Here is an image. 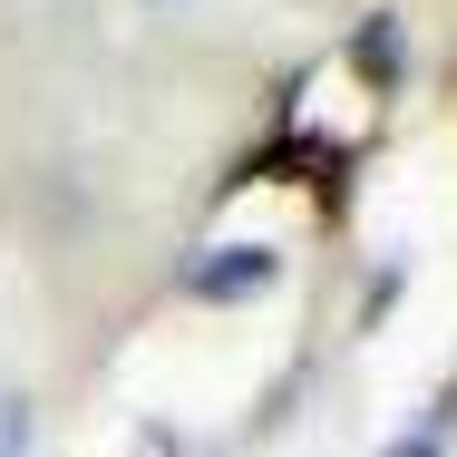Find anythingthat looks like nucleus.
<instances>
[{
    "instance_id": "f257e3e1",
    "label": "nucleus",
    "mask_w": 457,
    "mask_h": 457,
    "mask_svg": "<svg viewBox=\"0 0 457 457\" xmlns=\"http://www.w3.org/2000/svg\"><path fill=\"white\" fill-rule=\"evenodd\" d=\"M273 273H282V263L263 253V244H214V253H195V263H185V282H195L204 302H244V292H263Z\"/></svg>"
},
{
    "instance_id": "f03ea898",
    "label": "nucleus",
    "mask_w": 457,
    "mask_h": 457,
    "mask_svg": "<svg viewBox=\"0 0 457 457\" xmlns=\"http://www.w3.org/2000/svg\"><path fill=\"white\" fill-rule=\"evenodd\" d=\"M351 59H361L370 79H379V88H389V79H399V20H370L361 39H351Z\"/></svg>"
},
{
    "instance_id": "7ed1b4c3",
    "label": "nucleus",
    "mask_w": 457,
    "mask_h": 457,
    "mask_svg": "<svg viewBox=\"0 0 457 457\" xmlns=\"http://www.w3.org/2000/svg\"><path fill=\"white\" fill-rule=\"evenodd\" d=\"M379 457H438V438H399V448H379Z\"/></svg>"
},
{
    "instance_id": "20e7f679",
    "label": "nucleus",
    "mask_w": 457,
    "mask_h": 457,
    "mask_svg": "<svg viewBox=\"0 0 457 457\" xmlns=\"http://www.w3.org/2000/svg\"><path fill=\"white\" fill-rule=\"evenodd\" d=\"M20 448V409H0V457Z\"/></svg>"
},
{
    "instance_id": "39448f33",
    "label": "nucleus",
    "mask_w": 457,
    "mask_h": 457,
    "mask_svg": "<svg viewBox=\"0 0 457 457\" xmlns=\"http://www.w3.org/2000/svg\"><path fill=\"white\" fill-rule=\"evenodd\" d=\"M137 457H176V438H166V428H156V438H146V448H137Z\"/></svg>"
}]
</instances>
